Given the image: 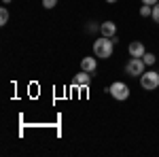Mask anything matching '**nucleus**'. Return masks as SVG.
<instances>
[{
  "label": "nucleus",
  "mask_w": 159,
  "mask_h": 157,
  "mask_svg": "<svg viewBox=\"0 0 159 157\" xmlns=\"http://www.w3.org/2000/svg\"><path fill=\"white\" fill-rule=\"evenodd\" d=\"M115 43H117V36L115 40L108 36H100L96 43H93V53H96V58L98 60H108L110 55H112V51H115Z\"/></svg>",
  "instance_id": "obj_1"
},
{
  "label": "nucleus",
  "mask_w": 159,
  "mask_h": 157,
  "mask_svg": "<svg viewBox=\"0 0 159 157\" xmlns=\"http://www.w3.org/2000/svg\"><path fill=\"white\" fill-rule=\"evenodd\" d=\"M140 85H142V89L144 91H153V89H157L159 87V72L155 70H144V74L140 76Z\"/></svg>",
  "instance_id": "obj_2"
},
{
  "label": "nucleus",
  "mask_w": 159,
  "mask_h": 157,
  "mask_svg": "<svg viewBox=\"0 0 159 157\" xmlns=\"http://www.w3.org/2000/svg\"><path fill=\"white\" fill-rule=\"evenodd\" d=\"M108 94L115 98V100H121V102H123V100L129 98V87L123 83V81H115V83L108 87Z\"/></svg>",
  "instance_id": "obj_3"
},
{
  "label": "nucleus",
  "mask_w": 159,
  "mask_h": 157,
  "mask_svg": "<svg viewBox=\"0 0 159 157\" xmlns=\"http://www.w3.org/2000/svg\"><path fill=\"white\" fill-rule=\"evenodd\" d=\"M144 68H147V64H144L142 58H132V60L127 62V66H125V72L129 74V76H142Z\"/></svg>",
  "instance_id": "obj_4"
},
{
  "label": "nucleus",
  "mask_w": 159,
  "mask_h": 157,
  "mask_svg": "<svg viewBox=\"0 0 159 157\" xmlns=\"http://www.w3.org/2000/svg\"><path fill=\"white\" fill-rule=\"evenodd\" d=\"M100 34H102V36H108V38H115L117 36V24H115V21H104V24H100Z\"/></svg>",
  "instance_id": "obj_5"
},
{
  "label": "nucleus",
  "mask_w": 159,
  "mask_h": 157,
  "mask_svg": "<svg viewBox=\"0 0 159 157\" xmlns=\"http://www.w3.org/2000/svg\"><path fill=\"white\" fill-rule=\"evenodd\" d=\"M127 51H129V55H132V58H142V55L147 53V49H144V45H142L140 40H134V43L129 45Z\"/></svg>",
  "instance_id": "obj_6"
},
{
  "label": "nucleus",
  "mask_w": 159,
  "mask_h": 157,
  "mask_svg": "<svg viewBox=\"0 0 159 157\" xmlns=\"http://www.w3.org/2000/svg\"><path fill=\"white\" fill-rule=\"evenodd\" d=\"M89 83H91V72H87V70L79 72L76 79H74V85H81V87H87Z\"/></svg>",
  "instance_id": "obj_7"
},
{
  "label": "nucleus",
  "mask_w": 159,
  "mask_h": 157,
  "mask_svg": "<svg viewBox=\"0 0 159 157\" xmlns=\"http://www.w3.org/2000/svg\"><path fill=\"white\" fill-rule=\"evenodd\" d=\"M81 68L87 70V72H93V70L98 68V60H96V58H83V60H81Z\"/></svg>",
  "instance_id": "obj_8"
},
{
  "label": "nucleus",
  "mask_w": 159,
  "mask_h": 157,
  "mask_svg": "<svg viewBox=\"0 0 159 157\" xmlns=\"http://www.w3.org/2000/svg\"><path fill=\"white\" fill-rule=\"evenodd\" d=\"M142 60H144V64H147V66H153V64L157 62V58H155L153 53H144V55H142Z\"/></svg>",
  "instance_id": "obj_9"
},
{
  "label": "nucleus",
  "mask_w": 159,
  "mask_h": 157,
  "mask_svg": "<svg viewBox=\"0 0 159 157\" xmlns=\"http://www.w3.org/2000/svg\"><path fill=\"white\" fill-rule=\"evenodd\" d=\"M151 15H153V7L144 4V7L140 9V17H151Z\"/></svg>",
  "instance_id": "obj_10"
},
{
  "label": "nucleus",
  "mask_w": 159,
  "mask_h": 157,
  "mask_svg": "<svg viewBox=\"0 0 159 157\" xmlns=\"http://www.w3.org/2000/svg\"><path fill=\"white\" fill-rule=\"evenodd\" d=\"M7 21H9V11L2 7V9H0V25H4Z\"/></svg>",
  "instance_id": "obj_11"
},
{
  "label": "nucleus",
  "mask_w": 159,
  "mask_h": 157,
  "mask_svg": "<svg viewBox=\"0 0 159 157\" xmlns=\"http://www.w3.org/2000/svg\"><path fill=\"white\" fill-rule=\"evenodd\" d=\"M151 17H153V21H155V24H159V2L153 7V15H151Z\"/></svg>",
  "instance_id": "obj_12"
},
{
  "label": "nucleus",
  "mask_w": 159,
  "mask_h": 157,
  "mask_svg": "<svg viewBox=\"0 0 159 157\" xmlns=\"http://www.w3.org/2000/svg\"><path fill=\"white\" fill-rule=\"evenodd\" d=\"M55 4H57V0H43V7L45 9H53Z\"/></svg>",
  "instance_id": "obj_13"
},
{
  "label": "nucleus",
  "mask_w": 159,
  "mask_h": 157,
  "mask_svg": "<svg viewBox=\"0 0 159 157\" xmlns=\"http://www.w3.org/2000/svg\"><path fill=\"white\" fill-rule=\"evenodd\" d=\"M159 0H142V4H148V7H155Z\"/></svg>",
  "instance_id": "obj_14"
},
{
  "label": "nucleus",
  "mask_w": 159,
  "mask_h": 157,
  "mask_svg": "<svg viewBox=\"0 0 159 157\" xmlns=\"http://www.w3.org/2000/svg\"><path fill=\"white\" fill-rule=\"evenodd\" d=\"M2 2H4V4H9V2H13V0H2Z\"/></svg>",
  "instance_id": "obj_15"
},
{
  "label": "nucleus",
  "mask_w": 159,
  "mask_h": 157,
  "mask_svg": "<svg viewBox=\"0 0 159 157\" xmlns=\"http://www.w3.org/2000/svg\"><path fill=\"white\" fill-rule=\"evenodd\" d=\"M106 2H110V4H115V2H117V0H106Z\"/></svg>",
  "instance_id": "obj_16"
}]
</instances>
